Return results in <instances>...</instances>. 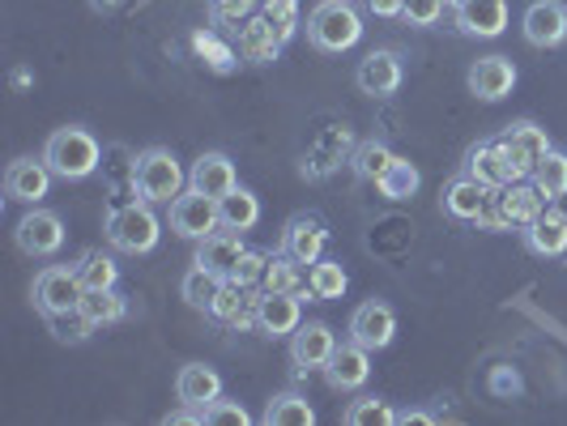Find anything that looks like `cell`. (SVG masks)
I'll return each mask as SVG.
<instances>
[{"mask_svg": "<svg viewBox=\"0 0 567 426\" xmlns=\"http://www.w3.org/2000/svg\"><path fill=\"white\" fill-rule=\"evenodd\" d=\"M103 235H107V243H112L115 252L145 256V252H154V248H158V239H163V222H158V214H154V205H150V200H128V205H120V209L107 214Z\"/></svg>", "mask_w": 567, "mask_h": 426, "instance_id": "6da1fadb", "label": "cell"}, {"mask_svg": "<svg viewBox=\"0 0 567 426\" xmlns=\"http://www.w3.org/2000/svg\"><path fill=\"white\" fill-rule=\"evenodd\" d=\"M43 163L52 167L56 179H85V175H94L99 163H103V145L94 142V133L69 124V128H56V133L48 137Z\"/></svg>", "mask_w": 567, "mask_h": 426, "instance_id": "7a4b0ae2", "label": "cell"}, {"mask_svg": "<svg viewBox=\"0 0 567 426\" xmlns=\"http://www.w3.org/2000/svg\"><path fill=\"white\" fill-rule=\"evenodd\" d=\"M363 39V18L350 0H320L308 13V43L320 52H350Z\"/></svg>", "mask_w": 567, "mask_h": 426, "instance_id": "3957f363", "label": "cell"}, {"mask_svg": "<svg viewBox=\"0 0 567 426\" xmlns=\"http://www.w3.org/2000/svg\"><path fill=\"white\" fill-rule=\"evenodd\" d=\"M184 184H188V175H184L179 158L171 149L154 145V149L137 154V163H133V188H137L142 200H150V205H171V200L184 193Z\"/></svg>", "mask_w": 567, "mask_h": 426, "instance_id": "277c9868", "label": "cell"}, {"mask_svg": "<svg viewBox=\"0 0 567 426\" xmlns=\"http://www.w3.org/2000/svg\"><path fill=\"white\" fill-rule=\"evenodd\" d=\"M85 285L78 278V269H64V264H48L39 278H34V308L43 315L60 312H78L82 308Z\"/></svg>", "mask_w": 567, "mask_h": 426, "instance_id": "5b68a950", "label": "cell"}, {"mask_svg": "<svg viewBox=\"0 0 567 426\" xmlns=\"http://www.w3.org/2000/svg\"><path fill=\"white\" fill-rule=\"evenodd\" d=\"M171 230L175 235H184V239H205V235H214V230H223V218H218V200L197 193V188H188V193H179V197L171 200Z\"/></svg>", "mask_w": 567, "mask_h": 426, "instance_id": "8992f818", "label": "cell"}, {"mask_svg": "<svg viewBox=\"0 0 567 426\" xmlns=\"http://www.w3.org/2000/svg\"><path fill=\"white\" fill-rule=\"evenodd\" d=\"M13 239H18V248L27 256H56L60 248H64V222H60V214H52V209H30L27 218L18 222V230H13Z\"/></svg>", "mask_w": 567, "mask_h": 426, "instance_id": "52a82bcc", "label": "cell"}, {"mask_svg": "<svg viewBox=\"0 0 567 426\" xmlns=\"http://www.w3.org/2000/svg\"><path fill=\"white\" fill-rule=\"evenodd\" d=\"M499 145H504V154L512 158V167H516L520 179L538 167L542 158H546V149H550L546 128H538L534 120H516V124H508V128L499 133Z\"/></svg>", "mask_w": 567, "mask_h": 426, "instance_id": "ba28073f", "label": "cell"}, {"mask_svg": "<svg viewBox=\"0 0 567 426\" xmlns=\"http://www.w3.org/2000/svg\"><path fill=\"white\" fill-rule=\"evenodd\" d=\"M371 375V350L368 345H359V341H338V350H333V359L324 363V380H329V388H338V393H354V388H363Z\"/></svg>", "mask_w": 567, "mask_h": 426, "instance_id": "9c48e42d", "label": "cell"}, {"mask_svg": "<svg viewBox=\"0 0 567 426\" xmlns=\"http://www.w3.org/2000/svg\"><path fill=\"white\" fill-rule=\"evenodd\" d=\"M520 30H525V39H529V48H559L567 39V4L559 0H534L529 9H525V18H520Z\"/></svg>", "mask_w": 567, "mask_h": 426, "instance_id": "30bf717a", "label": "cell"}, {"mask_svg": "<svg viewBox=\"0 0 567 426\" xmlns=\"http://www.w3.org/2000/svg\"><path fill=\"white\" fill-rule=\"evenodd\" d=\"M393 337H398V312L389 303L371 299L363 308H354V315H350V341H359L368 350H384V345H393Z\"/></svg>", "mask_w": 567, "mask_h": 426, "instance_id": "8fae6325", "label": "cell"}, {"mask_svg": "<svg viewBox=\"0 0 567 426\" xmlns=\"http://www.w3.org/2000/svg\"><path fill=\"white\" fill-rule=\"evenodd\" d=\"M333 350H338V337H333V329L329 324H299L295 333H290V363L299 371H324V363L333 359Z\"/></svg>", "mask_w": 567, "mask_h": 426, "instance_id": "7c38bea8", "label": "cell"}, {"mask_svg": "<svg viewBox=\"0 0 567 426\" xmlns=\"http://www.w3.org/2000/svg\"><path fill=\"white\" fill-rule=\"evenodd\" d=\"M299 324H303L299 294H286V290H265V285H260V312H256V329H260L265 337H290Z\"/></svg>", "mask_w": 567, "mask_h": 426, "instance_id": "4fadbf2b", "label": "cell"}, {"mask_svg": "<svg viewBox=\"0 0 567 426\" xmlns=\"http://www.w3.org/2000/svg\"><path fill=\"white\" fill-rule=\"evenodd\" d=\"M52 179L56 175H52V167L43 158H18V163H9V170H4V197L22 200V205H39V200L48 197Z\"/></svg>", "mask_w": 567, "mask_h": 426, "instance_id": "5bb4252c", "label": "cell"}, {"mask_svg": "<svg viewBox=\"0 0 567 426\" xmlns=\"http://www.w3.org/2000/svg\"><path fill=\"white\" fill-rule=\"evenodd\" d=\"M324 243H329L324 222L312 218V214H299V218H290V222H286L278 252H286L290 260H299V264H316V260L324 256Z\"/></svg>", "mask_w": 567, "mask_h": 426, "instance_id": "9a60e30c", "label": "cell"}, {"mask_svg": "<svg viewBox=\"0 0 567 426\" xmlns=\"http://www.w3.org/2000/svg\"><path fill=\"white\" fill-rule=\"evenodd\" d=\"M516 85V64L508 56H478L470 64V94L483 103H499L508 98Z\"/></svg>", "mask_w": 567, "mask_h": 426, "instance_id": "2e32d148", "label": "cell"}, {"mask_svg": "<svg viewBox=\"0 0 567 426\" xmlns=\"http://www.w3.org/2000/svg\"><path fill=\"white\" fill-rule=\"evenodd\" d=\"M508 27V0H456V30L474 39H495Z\"/></svg>", "mask_w": 567, "mask_h": 426, "instance_id": "e0dca14e", "label": "cell"}, {"mask_svg": "<svg viewBox=\"0 0 567 426\" xmlns=\"http://www.w3.org/2000/svg\"><path fill=\"white\" fill-rule=\"evenodd\" d=\"M401 56L398 52H368V56L359 60V73H354V82L363 94L371 98H389V94H398L401 90Z\"/></svg>", "mask_w": 567, "mask_h": 426, "instance_id": "ac0fdd59", "label": "cell"}, {"mask_svg": "<svg viewBox=\"0 0 567 426\" xmlns=\"http://www.w3.org/2000/svg\"><path fill=\"white\" fill-rule=\"evenodd\" d=\"M282 30L274 27L265 13H252L244 27H239V56L248 64H274L282 56Z\"/></svg>", "mask_w": 567, "mask_h": 426, "instance_id": "d6986e66", "label": "cell"}, {"mask_svg": "<svg viewBox=\"0 0 567 426\" xmlns=\"http://www.w3.org/2000/svg\"><path fill=\"white\" fill-rule=\"evenodd\" d=\"M188 188H197L205 197L223 200L230 188H239V175H235V163H230L227 154H218V149H209V154H200L193 170H188Z\"/></svg>", "mask_w": 567, "mask_h": 426, "instance_id": "ffe728a7", "label": "cell"}, {"mask_svg": "<svg viewBox=\"0 0 567 426\" xmlns=\"http://www.w3.org/2000/svg\"><path fill=\"white\" fill-rule=\"evenodd\" d=\"M465 175H474V179H478V184H486V188H508L512 179H520V175H516V167H512V158L504 154L499 137H495V142H483V145H474V149H470Z\"/></svg>", "mask_w": 567, "mask_h": 426, "instance_id": "44dd1931", "label": "cell"}, {"mask_svg": "<svg viewBox=\"0 0 567 426\" xmlns=\"http://www.w3.org/2000/svg\"><path fill=\"white\" fill-rule=\"evenodd\" d=\"M495 205H499V214L508 218V227H529L534 218L546 214V197L534 188V179H529V184L512 179L508 188H495Z\"/></svg>", "mask_w": 567, "mask_h": 426, "instance_id": "7402d4cb", "label": "cell"}, {"mask_svg": "<svg viewBox=\"0 0 567 426\" xmlns=\"http://www.w3.org/2000/svg\"><path fill=\"white\" fill-rule=\"evenodd\" d=\"M175 397L179 405H193V409H205L209 401L223 397V375L205 363H184L179 375H175Z\"/></svg>", "mask_w": 567, "mask_h": 426, "instance_id": "603a6c76", "label": "cell"}, {"mask_svg": "<svg viewBox=\"0 0 567 426\" xmlns=\"http://www.w3.org/2000/svg\"><path fill=\"white\" fill-rule=\"evenodd\" d=\"M491 193H495V188L478 184L474 175H456L453 184L444 188V209H449L453 218H461V222H478V214L486 209Z\"/></svg>", "mask_w": 567, "mask_h": 426, "instance_id": "cb8c5ba5", "label": "cell"}, {"mask_svg": "<svg viewBox=\"0 0 567 426\" xmlns=\"http://www.w3.org/2000/svg\"><path fill=\"white\" fill-rule=\"evenodd\" d=\"M248 252L244 248V239H239V230H214V235H205L197 248V264L205 269H214V273H223L230 278L235 273V264H239V256Z\"/></svg>", "mask_w": 567, "mask_h": 426, "instance_id": "d4e9b609", "label": "cell"}, {"mask_svg": "<svg viewBox=\"0 0 567 426\" xmlns=\"http://www.w3.org/2000/svg\"><path fill=\"white\" fill-rule=\"evenodd\" d=\"M520 235H525V248L534 256H567V222L564 218H555L550 209L542 214V218H534L529 227H520Z\"/></svg>", "mask_w": 567, "mask_h": 426, "instance_id": "484cf974", "label": "cell"}, {"mask_svg": "<svg viewBox=\"0 0 567 426\" xmlns=\"http://www.w3.org/2000/svg\"><path fill=\"white\" fill-rule=\"evenodd\" d=\"M223 285H227L223 273H214V269H205V264H193V269L184 273V282H179V299H184L188 308H197V312H209L214 299L223 294Z\"/></svg>", "mask_w": 567, "mask_h": 426, "instance_id": "4316f807", "label": "cell"}, {"mask_svg": "<svg viewBox=\"0 0 567 426\" xmlns=\"http://www.w3.org/2000/svg\"><path fill=\"white\" fill-rule=\"evenodd\" d=\"M265 290H286V294H299V299H308L312 294V285H308V264H299V260H290L286 252L269 256V269H265Z\"/></svg>", "mask_w": 567, "mask_h": 426, "instance_id": "83f0119b", "label": "cell"}, {"mask_svg": "<svg viewBox=\"0 0 567 426\" xmlns=\"http://www.w3.org/2000/svg\"><path fill=\"white\" fill-rule=\"evenodd\" d=\"M218 218H223V230H252L260 222V200L248 188H230L227 197L218 200Z\"/></svg>", "mask_w": 567, "mask_h": 426, "instance_id": "f1b7e54d", "label": "cell"}, {"mask_svg": "<svg viewBox=\"0 0 567 426\" xmlns=\"http://www.w3.org/2000/svg\"><path fill=\"white\" fill-rule=\"evenodd\" d=\"M82 315L94 329H112V324H120L128 315V303H124V294H115V285L112 290H85Z\"/></svg>", "mask_w": 567, "mask_h": 426, "instance_id": "f546056e", "label": "cell"}, {"mask_svg": "<svg viewBox=\"0 0 567 426\" xmlns=\"http://www.w3.org/2000/svg\"><path fill=\"white\" fill-rule=\"evenodd\" d=\"M265 423L269 426H312L316 423V409L308 405V397L299 393H282L265 405Z\"/></svg>", "mask_w": 567, "mask_h": 426, "instance_id": "4dcf8cb0", "label": "cell"}, {"mask_svg": "<svg viewBox=\"0 0 567 426\" xmlns=\"http://www.w3.org/2000/svg\"><path fill=\"white\" fill-rule=\"evenodd\" d=\"M350 163H354V175H359V179L380 184V179H384V170L398 163V154H393L384 142H363L354 154H350Z\"/></svg>", "mask_w": 567, "mask_h": 426, "instance_id": "1f68e13d", "label": "cell"}, {"mask_svg": "<svg viewBox=\"0 0 567 426\" xmlns=\"http://www.w3.org/2000/svg\"><path fill=\"white\" fill-rule=\"evenodd\" d=\"M73 269H78V278H82L85 290H112V285L120 282V264H115L107 252H99V248L85 252Z\"/></svg>", "mask_w": 567, "mask_h": 426, "instance_id": "d6a6232c", "label": "cell"}, {"mask_svg": "<svg viewBox=\"0 0 567 426\" xmlns=\"http://www.w3.org/2000/svg\"><path fill=\"white\" fill-rule=\"evenodd\" d=\"M308 285H312V299H341L346 294V285H350V278H346V269H341L338 260H316L312 269H308Z\"/></svg>", "mask_w": 567, "mask_h": 426, "instance_id": "836d02e7", "label": "cell"}, {"mask_svg": "<svg viewBox=\"0 0 567 426\" xmlns=\"http://www.w3.org/2000/svg\"><path fill=\"white\" fill-rule=\"evenodd\" d=\"M419 184H423L419 167H414V163H405V158H398L393 167L384 170V179H380L375 188H380V197L384 200H410L414 193H419Z\"/></svg>", "mask_w": 567, "mask_h": 426, "instance_id": "e575fe53", "label": "cell"}, {"mask_svg": "<svg viewBox=\"0 0 567 426\" xmlns=\"http://www.w3.org/2000/svg\"><path fill=\"white\" fill-rule=\"evenodd\" d=\"M529 179H534V188H538L546 200L559 197V193L567 188V154H559V149H546V158L529 170Z\"/></svg>", "mask_w": 567, "mask_h": 426, "instance_id": "d590c367", "label": "cell"}, {"mask_svg": "<svg viewBox=\"0 0 567 426\" xmlns=\"http://www.w3.org/2000/svg\"><path fill=\"white\" fill-rule=\"evenodd\" d=\"M346 145H350V133H346V128H329V133L316 142L312 167H303V170H312V175H324V170H333L341 163V154H346Z\"/></svg>", "mask_w": 567, "mask_h": 426, "instance_id": "8d00e7d4", "label": "cell"}, {"mask_svg": "<svg viewBox=\"0 0 567 426\" xmlns=\"http://www.w3.org/2000/svg\"><path fill=\"white\" fill-rule=\"evenodd\" d=\"M346 423H350V426H389V423H398V414L389 409V401L359 397V401H350V409H346Z\"/></svg>", "mask_w": 567, "mask_h": 426, "instance_id": "74e56055", "label": "cell"}, {"mask_svg": "<svg viewBox=\"0 0 567 426\" xmlns=\"http://www.w3.org/2000/svg\"><path fill=\"white\" fill-rule=\"evenodd\" d=\"M48 324H52V333H56V341H73V345H78V341H85L90 333H99V329H94V324H90V320L82 315V308H78V312L48 315Z\"/></svg>", "mask_w": 567, "mask_h": 426, "instance_id": "f35d334b", "label": "cell"}, {"mask_svg": "<svg viewBox=\"0 0 567 426\" xmlns=\"http://www.w3.org/2000/svg\"><path fill=\"white\" fill-rule=\"evenodd\" d=\"M260 13L282 30V39H290L299 30V0H260Z\"/></svg>", "mask_w": 567, "mask_h": 426, "instance_id": "ab89813d", "label": "cell"}, {"mask_svg": "<svg viewBox=\"0 0 567 426\" xmlns=\"http://www.w3.org/2000/svg\"><path fill=\"white\" fill-rule=\"evenodd\" d=\"M265 269H269V252H256V248H248V252L239 256V264H235L230 282H239V285H260V282H265Z\"/></svg>", "mask_w": 567, "mask_h": 426, "instance_id": "60d3db41", "label": "cell"}, {"mask_svg": "<svg viewBox=\"0 0 567 426\" xmlns=\"http://www.w3.org/2000/svg\"><path fill=\"white\" fill-rule=\"evenodd\" d=\"M193 48H197V56H205L214 69H230V60H235V52H230L227 43H218L214 30H197V34H193Z\"/></svg>", "mask_w": 567, "mask_h": 426, "instance_id": "b9f144b4", "label": "cell"}, {"mask_svg": "<svg viewBox=\"0 0 567 426\" xmlns=\"http://www.w3.org/2000/svg\"><path fill=\"white\" fill-rule=\"evenodd\" d=\"M205 423H218V426H248L252 418H248V409L239 405V401H209L205 405Z\"/></svg>", "mask_w": 567, "mask_h": 426, "instance_id": "7bdbcfd3", "label": "cell"}, {"mask_svg": "<svg viewBox=\"0 0 567 426\" xmlns=\"http://www.w3.org/2000/svg\"><path fill=\"white\" fill-rule=\"evenodd\" d=\"M256 9H260V0H214V18L230 22V27H244Z\"/></svg>", "mask_w": 567, "mask_h": 426, "instance_id": "ee69618b", "label": "cell"}, {"mask_svg": "<svg viewBox=\"0 0 567 426\" xmlns=\"http://www.w3.org/2000/svg\"><path fill=\"white\" fill-rule=\"evenodd\" d=\"M440 13H444V0H405V22L410 27H435L440 22Z\"/></svg>", "mask_w": 567, "mask_h": 426, "instance_id": "f6af8a7d", "label": "cell"}, {"mask_svg": "<svg viewBox=\"0 0 567 426\" xmlns=\"http://www.w3.org/2000/svg\"><path fill=\"white\" fill-rule=\"evenodd\" d=\"M520 388H525V384H520V375L512 367L491 371V393H495V397H520Z\"/></svg>", "mask_w": 567, "mask_h": 426, "instance_id": "bcb514c9", "label": "cell"}, {"mask_svg": "<svg viewBox=\"0 0 567 426\" xmlns=\"http://www.w3.org/2000/svg\"><path fill=\"white\" fill-rule=\"evenodd\" d=\"M368 13H375V18H401L405 0H368Z\"/></svg>", "mask_w": 567, "mask_h": 426, "instance_id": "7dc6e473", "label": "cell"}, {"mask_svg": "<svg viewBox=\"0 0 567 426\" xmlns=\"http://www.w3.org/2000/svg\"><path fill=\"white\" fill-rule=\"evenodd\" d=\"M546 209H550L555 218H564V222H567V188H564V193H559V197H550V200H546Z\"/></svg>", "mask_w": 567, "mask_h": 426, "instance_id": "c3c4849f", "label": "cell"}, {"mask_svg": "<svg viewBox=\"0 0 567 426\" xmlns=\"http://www.w3.org/2000/svg\"><path fill=\"white\" fill-rule=\"evenodd\" d=\"M398 423H414V426H426V423H435V418H431V414H419V409H410V414H398Z\"/></svg>", "mask_w": 567, "mask_h": 426, "instance_id": "681fc988", "label": "cell"}]
</instances>
